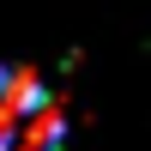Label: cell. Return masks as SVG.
<instances>
[{"label": "cell", "mask_w": 151, "mask_h": 151, "mask_svg": "<svg viewBox=\"0 0 151 151\" xmlns=\"http://www.w3.org/2000/svg\"><path fill=\"white\" fill-rule=\"evenodd\" d=\"M0 91H6V73H0Z\"/></svg>", "instance_id": "1"}]
</instances>
